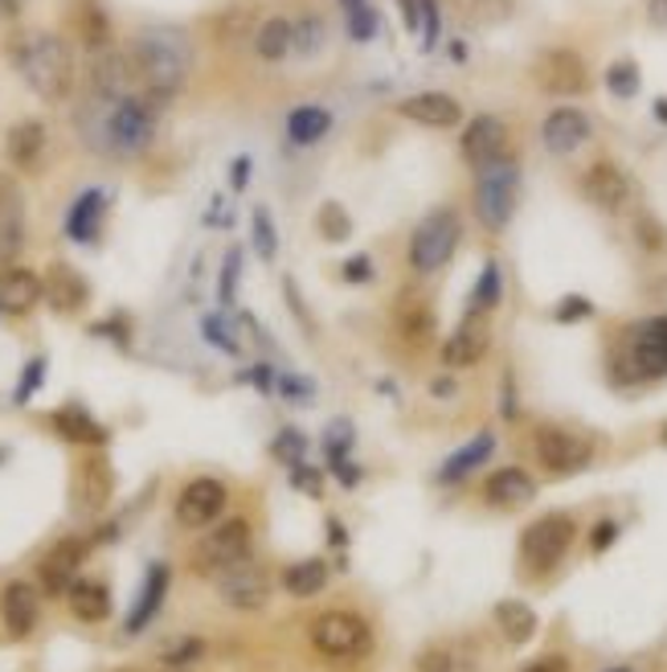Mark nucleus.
Listing matches in <instances>:
<instances>
[{"mask_svg":"<svg viewBox=\"0 0 667 672\" xmlns=\"http://www.w3.org/2000/svg\"><path fill=\"white\" fill-rule=\"evenodd\" d=\"M324 41V21H316V17H304L299 26H295V50L299 54H316Z\"/></svg>","mask_w":667,"mask_h":672,"instance_id":"45","label":"nucleus"},{"mask_svg":"<svg viewBox=\"0 0 667 672\" xmlns=\"http://www.w3.org/2000/svg\"><path fill=\"white\" fill-rule=\"evenodd\" d=\"M495 628L504 632L507 644H529L536 635V628H541V619H536L533 607L521 603V599H504V603L495 607Z\"/></svg>","mask_w":667,"mask_h":672,"instance_id":"34","label":"nucleus"},{"mask_svg":"<svg viewBox=\"0 0 667 672\" xmlns=\"http://www.w3.org/2000/svg\"><path fill=\"white\" fill-rule=\"evenodd\" d=\"M507 123L500 115H480V120L468 123V132H463V161L480 173L488 164L504 161L507 156Z\"/></svg>","mask_w":667,"mask_h":672,"instance_id":"17","label":"nucleus"},{"mask_svg":"<svg viewBox=\"0 0 667 672\" xmlns=\"http://www.w3.org/2000/svg\"><path fill=\"white\" fill-rule=\"evenodd\" d=\"M254 238H258V255L270 263L275 258V230H270L267 210H254Z\"/></svg>","mask_w":667,"mask_h":672,"instance_id":"46","label":"nucleus"},{"mask_svg":"<svg viewBox=\"0 0 667 672\" xmlns=\"http://www.w3.org/2000/svg\"><path fill=\"white\" fill-rule=\"evenodd\" d=\"M250 558V521L246 517H229L197 541L193 550V570L197 574H226L229 566H238Z\"/></svg>","mask_w":667,"mask_h":672,"instance_id":"8","label":"nucleus"},{"mask_svg":"<svg viewBox=\"0 0 667 672\" xmlns=\"http://www.w3.org/2000/svg\"><path fill=\"white\" fill-rule=\"evenodd\" d=\"M422 672H451V656L447 652H427L422 656Z\"/></svg>","mask_w":667,"mask_h":672,"instance_id":"50","label":"nucleus"},{"mask_svg":"<svg viewBox=\"0 0 667 672\" xmlns=\"http://www.w3.org/2000/svg\"><path fill=\"white\" fill-rule=\"evenodd\" d=\"M459 238H463V222H459L454 210L442 205V210L427 214L414 226V234H410V246H406L410 271H418V275L442 271L454 258V251H459Z\"/></svg>","mask_w":667,"mask_h":672,"instance_id":"4","label":"nucleus"},{"mask_svg":"<svg viewBox=\"0 0 667 672\" xmlns=\"http://www.w3.org/2000/svg\"><path fill=\"white\" fill-rule=\"evenodd\" d=\"M41 296H45V283H41L38 271L29 267H9L0 271V308L13 312V316H21V312H29L33 304H41Z\"/></svg>","mask_w":667,"mask_h":672,"instance_id":"26","label":"nucleus"},{"mask_svg":"<svg viewBox=\"0 0 667 672\" xmlns=\"http://www.w3.org/2000/svg\"><path fill=\"white\" fill-rule=\"evenodd\" d=\"M226 485L214 480V476H197V480H188L181 488V497H176V521L185 525V529H209V525L226 512Z\"/></svg>","mask_w":667,"mask_h":672,"instance_id":"11","label":"nucleus"},{"mask_svg":"<svg viewBox=\"0 0 667 672\" xmlns=\"http://www.w3.org/2000/svg\"><path fill=\"white\" fill-rule=\"evenodd\" d=\"M345 17H348V29H352V38L357 41L373 38L377 17H373V9H369V0H345Z\"/></svg>","mask_w":667,"mask_h":672,"instance_id":"41","label":"nucleus"},{"mask_svg":"<svg viewBox=\"0 0 667 672\" xmlns=\"http://www.w3.org/2000/svg\"><path fill=\"white\" fill-rule=\"evenodd\" d=\"M533 82L553 99H574L589 86V70L574 50H545L533 62Z\"/></svg>","mask_w":667,"mask_h":672,"instance_id":"10","label":"nucleus"},{"mask_svg":"<svg viewBox=\"0 0 667 672\" xmlns=\"http://www.w3.org/2000/svg\"><path fill=\"white\" fill-rule=\"evenodd\" d=\"M589 135H594V123H589L586 111H577V108L548 111L545 123H541V140H545V149L553 152V156H569V152H577L582 144H589Z\"/></svg>","mask_w":667,"mask_h":672,"instance_id":"20","label":"nucleus"},{"mask_svg":"<svg viewBox=\"0 0 667 672\" xmlns=\"http://www.w3.org/2000/svg\"><path fill=\"white\" fill-rule=\"evenodd\" d=\"M582 193H586L589 205H598L606 214H618L623 205L630 202V176L610 161L589 164L586 176H582Z\"/></svg>","mask_w":667,"mask_h":672,"instance_id":"21","label":"nucleus"},{"mask_svg":"<svg viewBox=\"0 0 667 672\" xmlns=\"http://www.w3.org/2000/svg\"><path fill=\"white\" fill-rule=\"evenodd\" d=\"M488 349H492V324H488V316H468L442 340L439 357L447 369H471V365H480L488 357Z\"/></svg>","mask_w":667,"mask_h":672,"instance_id":"15","label":"nucleus"},{"mask_svg":"<svg viewBox=\"0 0 667 672\" xmlns=\"http://www.w3.org/2000/svg\"><path fill=\"white\" fill-rule=\"evenodd\" d=\"M4 152H9V161H13L17 169H33L38 156L45 152V123L41 120L13 123L9 135H4Z\"/></svg>","mask_w":667,"mask_h":672,"instance_id":"28","label":"nucleus"},{"mask_svg":"<svg viewBox=\"0 0 667 672\" xmlns=\"http://www.w3.org/2000/svg\"><path fill=\"white\" fill-rule=\"evenodd\" d=\"M86 550H91V541L82 538H62L54 541L50 550L41 553L38 562V582L45 594H66L74 582H79V570L86 562Z\"/></svg>","mask_w":667,"mask_h":672,"instance_id":"12","label":"nucleus"},{"mask_svg":"<svg viewBox=\"0 0 667 672\" xmlns=\"http://www.w3.org/2000/svg\"><path fill=\"white\" fill-rule=\"evenodd\" d=\"M328 128H332V111L320 108V103H299V108L287 115V140H291L295 149H307V144L324 140Z\"/></svg>","mask_w":667,"mask_h":672,"instance_id":"31","label":"nucleus"},{"mask_svg":"<svg viewBox=\"0 0 667 672\" xmlns=\"http://www.w3.org/2000/svg\"><path fill=\"white\" fill-rule=\"evenodd\" d=\"M533 451L536 464L553 476H574V471L589 468V459H594V444L569 427H536Z\"/></svg>","mask_w":667,"mask_h":672,"instance_id":"9","label":"nucleus"},{"mask_svg":"<svg viewBox=\"0 0 667 672\" xmlns=\"http://www.w3.org/2000/svg\"><path fill=\"white\" fill-rule=\"evenodd\" d=\"M521 672H569V660L565 656H541V660H533L529 669H521Z\"/></svg>","mask_w":667,"mask_h":672,"instance_id":"49","label":"nucleus"},{"mask_svg":"<svg viewBox=\"0 0 667 672\" xmlns=\"http://www.w3.org/2000/svg\"><path fill=\"white\" fill-rule=\"evenodd\" d=\"M635 234H639V246H647V251H664V226H659L651 214H639Z\"/></svg>","mask_w":667,"mask_h":672,"instance_id":"47","label":"nucleus"},{"mask_svg":"<svg viewBox=\"0 0 667 672\" xmlns=\"http://www.w3.org/2000/svg\"><path fill=\"white\" fill-rule=\"evenodd\" d=\"M201 652H205V644H201V640H185V644H176L173 652H164V664L181 669V664H188V660H197Z\"/></svg>","mask_w":667,"mask_h":672,"instance_id":"48","label":"nucleus"},{"mask_svg":"<svg viewBox=\"0 0 667 672\" xmlns=\"http://www.w3.org/2000/svg\"><path fill=\"white\" fill-rule=\"evenodd\" d=\"M398 115L410 123H422V128H434V132H447L463 120V103L447 91H418L401 99Z\"/></svg>","mask_w":667,"mask_h":672,"instance_id":"19","label":"nucleus"},{"mask_svg":"<svg viewBox=\"0 0 667 672\" xmlns=\"http://www.w3.org/2000/svg\"><path fill=\"white\" fill-rule=\"evenodd\" d=\"M254 50H258L263 62H283V58L295 50V26L287 17H270V21H263L258 33H254Z\"/></svg>","mask_w":667,"mask_h":672,"instance_id":"36","label":"nucleus"},{"mask_svg":"<svg viewBox=\"0 0 667 672\" xmlns=\"http://www.w3.org/2000/svg\"><path fill=\"white\" fill-rule=\"evenodd\" d=\"M103 214H107V205H103V193L99 189H91V193H82L79 202H74V210H70V238L74 243H91L94 234H99V222H103Z\"/></svg>","mask_w":667,"mask_h":672,"instance_id":"37","label":"nucleus"},{"mask_svg":"<svg viewBox=\"0 0 667 672\" xmlns=\"http://www.w3.org/2000/svg\"><path fill=\"white\" fill-rule=\"evenodd\" d=\"M483 497L495 509H524L529 500H536V480L524 468H500L488 476Z\"/></svg>","mask_w":667,"mask_h":672,"instance_id":"24","label":"nucleus"},{"mask_svg":"<svg viewBox=\"0 0 667 672\" xmlns=\"http://www.w3.org/2000/svg\"><path fill=\"white\" fill-rule=\"evenodd\" d=\"M217 591H222V603L234 607V611H258L270 599V582L263 574V566L238 562L229 566L226 574H217Z\"/></svg>","mask_w":667,"mask_h":672,"instance_id":"16","label":"nucleus"},{"mask_svg":"<svg viewBox=\"0 0 667 672\" xmlns=\"http://www.w3.org/2000/svg\"><path fill=\"white\" fill-rule=\"evenodd\" d=\"M25 246V197L9 173H0V271L13 267Z\"/></svg>","mask_w":667,"mask_h":672,"instance_id":"14","label":"nucleus"},{"mask_svg":"<svg viewBox=\"0 0 667 672\" xmlns=\"http://www.w3.org/2000/svg\"><path fill=\"white\" fill-rule=\"evenodd\" d=\"M0 619H4V628L13 640H25L33 635L41 619V599H38V587H29V582H9L4 591H0Z\"/></svg>","mask_w":667,"mask_h":672,"instance_id":"22","label":"nucleus"},{"mask_svg":"<svg viewBox=\"0 0 667 672\" xmlns=\"http://www.w3.org/2000/svg\"><path fill=\"white\" fill-rule=\"evenodd\" d=\"M70 599V611H74V619H82V623H103V619L111 615V591L107 582L99 579H79L74 587L66 591Z\"/></svg>","mask_w":667,"mask_h":672,"instance_id":"29","label":"nucleus"},{"mask_svg":"<svg viewBox=\"0 0 667 672\" xmlns=\"http://www.w3.org/2000/svg\"><path fill=\"white\" fill-rule=\"evenodd\" d=\"M316 230L324 234V243H345L348 234H352V222L340 210V202H324L320 214H316Z\"/></svg>","mask_w":667,"mask_h":672,"instance_id":"40","label":"nucleus"},{"mask_svg":"<svg viewBox=\"0 0 667 672\" xmlns=\"http://www.w3.org/2000/svg\"><path fill=\"white\" fill-rule=\"evenodd\" d=\"M4 54L13 62L29 91L45 99V103H62L74 86V54L58 33L45 29H17L4 41Z\"/></svg>","mask_w":667,"mask_h":672,"instance_id":"3","label":"nucleus"},{"mask_svg":"<svg viewBox=\"0 0 667 672\" xmlns=\"http://www.w3.org/2000/svg\"><path fill=\"white\" fill-rule=\"evenodd\" d=\"M250 26H254V9L238 4V9H226V17L217 21V33H222L226 41H238V38H246V33H250Z\"/></svg>","mask_w":667,"mask_h":672,"instance_id":"43","label":"nucleus"},{"mask_svg":"<svg viewBox=\"0 0 667 672\" xmlns=\"http://www.w3.org/2000/svg\"><path fill=\"white\" fill-rule=\"evenodd\" d=\"M627 365L643 381L667 374V316H651V320H643L639 328L630 333Z\"/></svg>","mask_w":667,"mask_h":672,"instance_id":"13","label":"nucleus"},{"mask_svg":"<svg viewBox=\"0 0 667 672\" xmlns=\"http://www.w3.org/2000/svg\"><path fill=\"white\" fill-rule=\"evenodd\" d=\"M164 591H168V566H152L147 570V579H144V591H140V603H135V611L127 615V632H140L147 619L161 611V599Z\"/></svg>","mask_w":667,"mask_h":672,"instance_id":"38","label":"nucleus"},{"mask_svg":"<svg viewBox=\"0 0 667 672\" xmlns=\"http://www.w3.org/2000/svg\"><path fill=\"white\" fill-rule=\"evenodd\" d=\"M647 17L655 26H667V0H647Z\"/></svg>","mask_w":667,"mask_h":672,"instance_id":"54","label":"nucleus"},{"mask_svg":"<svg viewBox=\"0 0 667 672\" xmlns=\"http://www.w3.org/2000/svg\"><path fill=\"white\" fill-rule=\"evenodd\" d=\"M574 538H577V521L569 512H545V517H536L521 533V562L529 566L533 574H545V570L561 566V558L574 546Z\"/></svg>","mask_w":667,"mask_h":672,"instance_id":"7","label":"nucleus"},{"mask_svg":"<svg viewBox=\"0 0 667 672\" xmlns=\"http://www.w3.org/2000/svg\"><path fill=\"white\" fill-rule=\"evenodd\" d=\"M41 283H45V299H50V308L62 312V316L79 312L82 304H86V296H91V292H86V279H82L70 263H50Z\"/></svg>","mask_w":667,"mask_h":672,"instance_id":"25","label":"nucleus"},{"mask_svg":"<svg viewBox=\"0 0 667 672\" xmlns=\"http://www.w3.org/2000/svg\"><path fill=\"white\" fill-rule=\"evenodd\" d=\"M606 86H610V94H618V99H630V94L639 91V70H635V62H614V67L606 70Z\"/></svg>","mask_w":667,"mask_h":672,"instance_id":"42","label":"nucleus"},{"mask_svg":"<svg viewBox=\"0 0 667 672\" xmlns=\"http://www.w3.org/2000/svg\"><path fill=\"white\" fill-rule=\"evenodd\" d=\"M504 296V275H500V263H488L475 283V292H471V316H488V312L500 304Z\"/></svg>","mask_w":667,"mask_h":672,"instance_id":"39","label":"nucleus"},{"mask_svg":"<svg viewBox=\"0 0 667 672\" xmlns=\"http://www.w3.org/2000/svg\"><path fill=\"white\" fill-rule=\"evenodd\" d=\"M127 54H132L135 82L144 86L156 108L185 91L188 74H193V41L176 26H144L132 38Z\"/></svg>","mask_w":667,"mask_h":672,"instance_id":"2","label":"nucleus"},{"mask_svg":"<svg viewBox=\"0 0 667 672\" xmlns=\"http://www.w3.org/2000/svg\"><path fill=\"white\" fill-rule=\"evenodd\" d=\"M50 427H54L66 444H91V447L107 444V427H103V422H94V418L86 415V410H79V406L58 410V415L50 418Z\"/></svg>","mask_w":667,"mask_h":672,"instance_id":"33","label":"nucleus"},{"mask_svg":"<svg viewBox=\"0 0 667 672\" xmlns=\"http://www.w3.org/2000/svg\"><path fill=\"white\" fill-rule=\"evenodd\" d=\"M614 533H618V525H614V521H602L598 525V529H594V550H606V546H610V541H614Z\"/></svg>","mask_w":667,"mask_h":672,"instance_id":"52","label":"nucleus"},{"mask_svg":"<svg viewBox=\"0 0 667 672\" xmlns=\"http://www.w3.org/2000/svg\"><path fill=\"white\" fill-rule=\"evenodd\" d=\"M606 672H635V669H606Z\"/></svg>","mask_w":667,"mask_h":672,"instance_id":"56","label":"nucleus"},{"mask_svg":"<svg viewBox=\"0 0 667 672\" xmlns=\"http://www.w3.org/2000/svg\"><path fill=\"white\" fill-rule=\"evenodd\" d=\"M492 451H495V435H492V430H480V435H475L468 447H459V451H454V456L442 464L439 480H442V485H454V480H463V476H471L475 468H483V464L492 459Z\"/></svg>","mask_w":667,"mask_h":672,"instance_id":"30","label":"nucleus"},{"mask_svg":"<svg viewBox=\"0 0 667 672\" xmlns=\"http://www.w3.org/2000/svg\"><path fill=\"white\" fill-rule=\"evenodd\" d=\"M91 94H103V99H115V94H132L135 82V67L132 54H120V50H99L91 58Z\"/></svg>","mask_w":667,"mask_h":672,"instance_id":"23","label":"nucleus"},{"mask_svg":"<svg viewBox=\"0 0 667 672\" xmlns=\"http://www.w3.org/2000/svg\"><path fill=\"white\" fill-rule=\"evenodd\" d=\"M324 587H328V562H320V558H304V562H291L283 570V591L291 599H316Z\"/></svg>","mask_w":667,"mask_h":672,"instance_id":"35","label":"nucleus"},{"mask_svg":"<svg viewBox=\"0 0 667 672\" xmlns=\"http://www.w3.org/2000/svg\"><path fill=\"white\" fill-rule=\"evenodd\" d=\"M311 648L328 660H361L373 652V628L357 611H324L311 628Z\"/></svg>","mask_w":667,"mask_h":672,"instance_id":"6","label":"nucleus"},{"mask_svg":"<svg viewBox=\"0 0 667 672\" xmlns=\"http://www.w3.org/2000/svg\"><path fill=\"white\" fill-rule=\"evenodd\" d=\"M345 279H352V283H365L369 279V258H352V263H345Z\"/></svg>","mask_w":667,"mask_h":672,"instance_id":"51","label":"nucleus"},{"mask_svg":"<svg viewBox=\"0 0 667 672\" xmlns=\"http://www.w3.org/2000/svg\"><path fill=\"white\" fill-rule=\"evenodd\" d=\"M74 29H79V41L99 54V50H111V21H107V9L99 0H79L74 4Z\"/></svg>","mask_w":667,"mask_h":672,"instance_id":"32","label":"nucleus"},{"mask_svg":"<svg viewBox=\"0 0 667 672\" xmlns=\"http://www.w3.org/2000/svg\"><path fill=\"white\" fill-rule=\"evenodd\" d=\"M21 9H25V0H0V17H4V21L21 17Z\"/></svg>","mask_w":667,"mask_h":672,"instance_id":"55","label":"nucleus"},{"mask_svg":"<svg viewBox=\"0 0 667 672\" xmlns=\"http://www.w3.org/2000/svg\"><path fill=\"white\" fill-rule=\"evenodd\" d=\"M156 103L147 94H91L74 115L82 144L107 161H132L156 140Z\"/></svg>","mask_w":667,"mask_h":672,"instance_id":"1","label":"nucleus"},{"mask_svg":"<svg viewBox=\"0 0 667 672\" xmlns=\"http://www.w3.org/2000/svg\"><path fill=\"white\" fill-rule=\"evenodd\" d=\"M516 189H521V169L507 156L475 173V197L471 202H475V217H480L483 230L500 234L512 222V214H516Z\"/></svg>","mask_w":667,"mask_h":672,"instance_id":"5","label":"nucleus"},{"mask_svg":"<svg viewBox=\"0 0 667 672\" xmlns=\"http://www.w3.org/2000/svg\"><path fill=\"white\" fill-rule=\"evenodd\" d=\"M393 324H398V336L406 345H414V349H427L434 333H439V324H434V312H430L427 299H414V296H401L398 299V312H393Z\"/></svg>","mask_w":667,"mask_h":672,"instance_id":"27","label":"nucleus"},{"mask_svg":"<svg viewBox=\"0 0 667 672\" xmlns=\"http://www.w3.org/2000/svg\"><path fill=\"white\" fill-rule=\"evenodd\" d=\"M168 672H176V669H168Z\"/></svg>","mask_w":667,"mask_h":672,"instance_id":"57","label":"nucleus"},{"mask_svg":"<svg viewBox=\"0 0 667 672\" xmlns=\"http://www.w3.org/2000/svg\"><path fill=\"white\" fill-rule=\"evenodd\" d=\"M512 17V0H471V21L480 26H500Z\"/></svg>","mask_w":667,"mask_h":672,"instance_id":"44","label":"nucleus"},{"mask_svg":"<svg viewBox=\"0 0 667 672\" xmlns=\"http://www.w3.org/2000/svg\"><path fill=\"white\" fill-rule=\"evenodd\" d=\"M589 312L594 308H589L586 299H565V308L557 312V320H574V316H589Z\"/></svg>","mask_w":667,"mask_h":672,"instance_id":"53","label":"nucleus"},{"mask_svg":"<svg viewBox=\"0 0 667 672\" xmlns=\"http://www.w3.org/2000/svg\"><path fill=\"white\" fill-rule=\"evenodd\" d=\"M115 497V468L107 456H86L74 476V509L79 512H103Z\"/></svg>","mask_w":667,"mask_h":672,"instance_id":"18","label":"nucleus"}]
</instances>
